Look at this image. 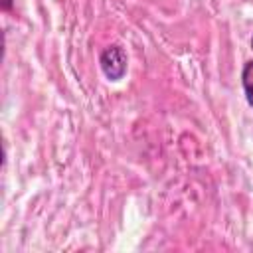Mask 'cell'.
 I'll use <instances>...</instances> for the list:
<instances>
[{"instance_id": "obj_3", "label": "cell", "mask_w": 253, "mask_h": 253, "mask_svg": "<svg viewBox=\"0 0 253 253\" xmlns=\"http://www.w3.org/2000/svg\"><path fill=\"white\" fill-rule=\"evenodd\" d=\"M12 4H14V0H2V10H12Z\"/></svg>"}, {"instance_id": "obj_2", "label": "cell", "mask_w": 253, "mask_h": 253, "mask_svg": "<svg viewBox=\"0 0 253 253\" xmlns=\"http://www.w3.org/2000/svg\"><path fill=\"white\" fill-rule=\"evenodd\" d=\"M241 85H243V93H245V99H247L249 107H253V61H247L243 65Z\"/></svg>"}, {"instance_id": "obj_4", "label": "cell", "mask_w": 253, "mask_h": 253, "mask_svg": "<svg viewBox=\"0 0 253 253\" xmlns=\"http://www.w3.org/2000/svg\"><path fill=\"white\" fill-rule=\"evenodd\" d=\"M251 47H253V38H251Z\"/></svg>"}, {"instance_id": "obj_1", "label": "cell", "mask_w": 253, "mask_h": 253, "mask_svg": "<svg viewBox=\"0 0 253 253\" xmlns=\"http://www.w3.org/2000/svg\"><path fill=\"white\" fill-rule=\"evenodd\" d=\"M99 65H101V71L103 75L109 79V81H121L126 73V51L119 45V43H113L109 47H105L99 55Z\"/></svg>"}]
</instances>
